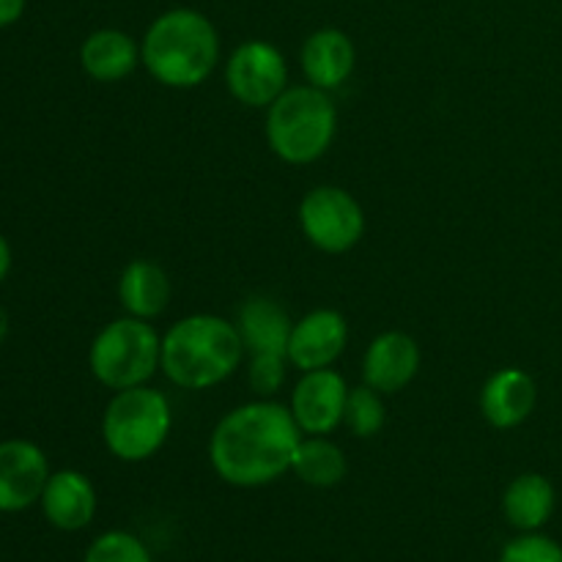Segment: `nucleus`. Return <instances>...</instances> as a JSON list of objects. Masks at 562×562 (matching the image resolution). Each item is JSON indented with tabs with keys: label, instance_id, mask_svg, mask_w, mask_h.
Segmentation results:
<instances>
[{
	"label": "nucleus",
	"instance_id": "obj_25",
	"mask_svg": "<svg viewBox=\"0 0 562 562\" xmlns=\"http://www.w3.org/2000/svg\"><path fill=\"white\" fill-rule=\"evenodd\" d=\"M25 11V0H0V27L14 25Z\"/></svg>",
	"mask_w": 562,
	"mask_h": 562
},
{
	"label": "nucleus",
	"instance_id": "obj_27",
	"mask_svg": "<svg viewBox=\"0 0 562 562\" xmlns=\"http://www.w3.org/2000/svg\"><path fill=\"white\" fill-rule=\"evenodd\" d=\"M5 335H9V316H5V311L0 307V344L5 340Z\"/></svg>",
	"mask_w": 562,
	"mask_h": 562
},
{
	"label": "nucleus",
	"instance_id": "obj_21",
	"mask_svg": "<svg viewBox=\"0 0 562 562\" xmlns=\"http://www.w3.org/2000/svg\"><path fill=\"white\" fill-rule=\"evenodd\" d=\"M384 420H387V412H384L382 393H379V390L368 387V384L349 390L344 423L349 426V431L355 434V437H376L384 428Z\"/></svg>",
	"mask_w": 562,
	"mask_h": 562
},
{
	"label": "nucleus",
	"instance_id": "obj_14",
	"mask_svg": "<svg viewBox=\"0 0 562 562\" xmlns=\"http://www.w3.org/2000/svg\"><path fill=\"white\" fill-rule=\"evenodd\" d=\"M42 510L53 527L64 532H77L91 525L97 514V492L93 483L77 470L53 472L42 492Z\"/></svg>",
	"mask_w": 562,
	"mask_h": 562
},
{
	"label": "nucleus",
	"instance_id": "obj_26",
	"mask_svg": "<svg viewBox=\"0 0 562 562\" xmlns=\"http://www.w3.org/2000/svg\"><path fill=\"white\" fill-rule=\"evenodd\" d=\"M9 269H11V247H9V241L0 236V283L5 280Z\"/></svg>",
	"mask_w": 562,
	"mask_h": 562
},
{
	"label": "nucleus",
	"instance_id": "obj_20",
	"mask_svg": "<svg viewBox=\"0 0 562 562\" xmlns=\"http://www.w3.org/2000/svg\"><path fill=\"white\" fill-rule=\"evenodd\" d=\"M291 472L307 486L329 488L344 481L349 472V461H346L344 450L329 442L327 437H302L294 461H291Z\"/></svg>",
	"mask_w": 562,
	"mask_h": 562
},
{
	"label": "nucleus",
	"instance_id": "obj_1",
	"mask_svg": "<svg viewBox=\"0 0 562 562\" xmlns=\"http://www.w3.org/2000/svg\"><path fill=\"white\" fill-rule=\"evenodd\" d=\"M302 431L291 409L274 401L231 409L209 439V461L217 477L239 488H258L291 470Z\"/></svg>",
	"mask_w": 562,
	"mask_h": 562
},
{
	"label": "nucleus",
	"instance_id": "obj_23",
	"mask_svg": "<svg viewBox=\"0 0 562 562\" xmlns=\"http://www.w3.org/2000/svg\"><path fill=\"white\" fill-rule=\"evenodd\" d=\"M499 562H562V547L547 536L525 532L503 549Z\"/></svg>",
	"mask_w": 562,
	"mask_h": 562
},
{
	"label": "nucleus",
	"instance_id": "obj_7",
	"mask_svg": "<svg viewBox=\"0 0 562 562\" xmlns=\"http://www.w3.org/2000/svg\"><path fill=\"white\" fill-rule=\"evenodd\" d=\"M300 225L316 250L340 256L366 234V214L355 195L333 184L313 187L300 203Z\"/></svg>",
	"mask_w": 562,
	"mask_h": 562
},
{
	"label": "nucleus",
	"instance_id": "obj_16",
	"mask_svg": "<svg viewBox=\"0 0 562 562\" xmlns=\"http://www.w3.org/2000/svg\"><path fill=\"white\" fill-rule=\"evenodd\" d=\"M236 327H239L241 344H245L250 355L285 357L294 322L283 311V305H278L269 296H250V300L241 302Z\"/></svg>",
	"mask_w": 562,
	"mask_h": 562
},
{
	"label": "nucleus",
	"instance_id": "obj_2",
	"mask_svg": "<svg viewBox=\"0 0 562 562\" xmlns=\"http://www.w3.org/2000/svg\"><path fill=\"white\" fill-rule=\"evenodd\" d=\"M220 60L217 27L195 9H170L148 25L140 64L168 88H195L212 77Z\"/></svg>",
	"mask_w": 562,
	"mask_h": 562
},
{
	"label": "nucleus",
	"instance_id": "obj_8",
	"mask_svg": "<svg viewBox=\"0 0 562 562\" xmlns=\"http://www.w3.org/2000/svg\"><path fill=\"white\" fill-rule=\"evenodd\" d=\"M289 82V66L274 44L250 38L231 53L225 64V86L245 108H269Z\"/></svg>",
	"mask_w": 562,
	"mask_h": 562
},
{
	"label": "nucleus",
	"instance_id": "obj_24",
	"mask_svg": "<svg viewBox=\"0 0 562 562\" xmlns=\"http://www.w3.org/2000/svg\"><path fill=\"white\" fill-rule=\"evenodd\" d=\"M285 360H289V357L283 355H252L250 371H247L250 387L256 390L258 395L278 393L285 382Z\"/></svg>",
	"mask_w": 562,
	"mask_h": 562
},
{
	"label": "nucleus",
	"instance_id": "obj_3",
	"mask_svg": "<svg viewBox=\"0 0 562 562\" xmlns=\"http://www.w3.org/2000/svg\"><path fill=\"white\" fill-rule=\"evenodd\" d=\"M241 355L245 344L236 324L212 313H195L165 333L159 368L176 387L209 390L239 368Z\"/></svg>",
	"mask_w": 562,
	"mask_h": 562
},
{
	"label": "nucleus",
	"instance_id": "obj_19",
	"mask_svg": "<svg viewBox=\"0 0 562 562\" xmlns=\"http://www.w3.org/2000/svg\"><path fill=\"white\" fill-rule=\"evenodd\" d=\"M119 300L124 311L135 318H154L168 307L170 280L165 269L154 261L126 263L119 280Z\"/></svg>",
	"mask_w": 562,
	"mask_h": 562
},
{
	"label": "nucleus",
	"instance_id": "obj_17",
	"mask_svg": "<svg viewBox=\"0 0 562 562\" xmlns=\"http://www.w3.org/2000/svg\"><path fill=\"white\" fill-rule=\"evenodd\" d=\"M80 64L86 75L97 82H119L140 64V47L132 42L130 33L102 27L82 42Z\"/></svg>",
	"mask_w": 562,
	"mask_h": 562
},
{
	"label": "nucleus",
	"instance_id": "obj_15",
	"mask_svg": "<svg viewBox=\"0 0 562 562\" xmlns=\"http://www.w3.org/2000/svg\"><path fill=\"white\" fill-rule=\"evenodd\" d=\"M355 44L338 27H322L311 33L302 47V71L307 82L322 91L344 86L349 75L355 71Z\"/></svg>",
	"mask_w": 562,
	"mask_h": 562
},
{
	"label": "nucleus",
	"instance_id": "obj_11",
	"mask_svg": "<svg viewBox=\"0 0 562 562\" xmlns=\"http://www.w3.org/2000/svg\"><path fill=\"white\" fill-rule=\"evenodd\" d=\"M349 344V324L338 311L318 307L294 322L289 338V362L302 373L329 368Z\"/></svg>",
	"mask_w": 562,
	"mask_h": 562
},
{
	"label": "nucleus",
	"instance_id": "obj_5",
	"mask_svg": "<svg viewBox=\"0 0 562 562\" xmlns=\"http://www.w3.org/2000/svg\"><path fill=\"white\" fill-rule=\"evenodd\" d=\"M162 362V338L146 318L124 316L102 329L88 351L93 379L108 390L140 387Z\"/></svg>",
	"mask_w": 562,
	"mask_h": 562
},
{
	"label": "nucleus",
	"instance_id": "obj_18",
	"mask_svg": "<svg viewBox=\"0 0 562 562\" xmlns=\"http://www.w3.org/2000/svg\"><path fill=\"white\" fill-rule=\"evenodd\" d=\"M554 486L538 472H525L514 477L503 494V514L510 527L521 532H536L552 519L554 514Z\"/></svg>",
	"mask_w": 562,
	"mask_h": 562
},
{
	"label": "nucleus",
	"instance_id": "obj_4",
	"mask_svg": "<svg viewBox=\"0 0 562 562\" xmlns=\"http://www.w3.org/2000/svg\"><path fill=\"white\" fill-rule=\"evenodd\" d=\"M338 132V110L316 86L285 88L267 108V140L274 157L311 165L327 154Z\"/></svg>",
	"mask_w": 562,
	"mask_h": 562
},
{
	"label": "nucleus",
	"instance_id": "obj_6",
	"mask_svg": "<svg viewBox=\"0 0 562 562\" xmlns=\"http://www.w3.org/2000/svg\"><path fill=\"white\" fill-rule=\"evenodd\" d=\"M173 412L159 390L130 387L119 390L102 417V437L119 461H146L168 442Z\"/></svg>",
	"mask_w": 562,
	"mask_h": 562
},
{
	"label": "nucleus",
	"instance_id": "obj_12",
	"mask_svg": "<svg viewBox=\"0 0 562 562\" xmlns=\"http://www.w3.org/2000/svg\"><path fill=\"white\" fill-rule=\"evenodd\" d=\"M420 371V346L412 335L382 333L371 340L366 357H362V379L368 387L384 395L401 393Z\"/></svg>",
	"mask_w": 562,
	"mask_h": 562
},
{
	"label": "nucleus",
	"instance_id": "obj_13",
	"mask_svg": "<svg viewBox=\"0 0 562 562\" xmlns=\"http://www.w3.org/2000/svg\"><path fill=\"white\" fill-rule=\"evenodd\" d=\"M538 387L536 379L521 368H503L492 373L481 390V412L488 426L508 431L521 426L536 412Z\"/></svg>",
	"mask_w": 562,
	"mask_h": 562
},
{
	"label": "nucleus",
	"instance_id": "obj_22",
	"mask_svg": "<svg viewBox=\"0 0 562 562\" xmlns=\"http://www.w3.org/2000/svg\"><path fill=\"white\" fill-rule=\"evenodd\" d=\"M82 562H154L140 538L124 530H110L88 547Z\"/></svg>",
	"mask_w": 562,
	"mask_h": 562
},
{
	"label": "nucleus",
	"instance_id": "obj_10",
	"mask_svg": "<svg viewBox=\"0 0 562 562\" xmlns=\"http://www.w3.org/2000/svg\"><path fill=\"white\" fill-rule=\"evenodd\" d=\"M49 481L47 456L25 439L0 442V514H20L42 499Z\"/></svg>",
	"mask_w": 562,
	"mask_h": 562
},
{
	"label": "nucleus",
	"instance_id": "obj_9",
	"mask_svg": "<svg viewBox=\"0 0 562 562\" xmlns=\"http://www.w3.org/2000/svg\"><path fill=\"white\" fill-rule=\"evenodd\" d=\"M346 401H349V384L333 368L302 373L291 395V415L302 434L311 437H327L344 423Z\"/></svg>",
	"mask_w": 562,
	"mask_h": 562
}]
</instances>
